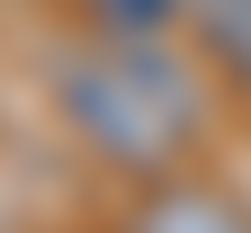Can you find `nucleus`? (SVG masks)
Returning a JSON list of instances; mask_svg holds the SVG:
<instances>
[{
	"mask_svg": "<svg viewBox=\"0 0 251 233\" xmlns=\"http://www.w3.org/2000/svg\"><path fill=\"white\" fill-rule=\"evenodd\" d=\"M63 126L117 171H171L206 135V81L171 36H90L54 63Z\"/></svg>",
	"mask_w": 251,
	"mask_h": 233,
	"instance_id": "nucleus-1",
	"label": "nucleus"
},
{
	"mask_svg": "<svg viewBox=\"0 0 251 233\" xmlns=\"http://www.w3.org/2000/svg\"><path fill=\"white\" fill-rule=\"evenodd\" d=\"M179 27L198 36V54L251 99V0H179Z\"/></svg>",
	"mask_w": 251,
	"mask_h": 233,
	"instance_id": "nucleus-2",
	"label": "nucleus"
},
{
	"mask_svg": "<svg viewBox=\"0 0 251 233\" xmlns=\"http://www.w3.org/2000/svg\"><path fill=\"white\" fill-rule=\"evenodd\" d=\"M99 36H179V0H72Z\"/></svg>",
	"mask_w": 251,
	"mask_h": 233,
	"instance_id": "nucleus-3",
	"label": "nucleus"
}]
</instances>
